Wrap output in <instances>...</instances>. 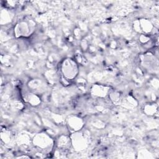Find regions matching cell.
<instances>
[{
	"instance_id": "6da1fadb",
	"label": "cell",
	"mask_w": 159,
	"mask_h": 159,
	"mask_svg": "<svg viewBox=\"0 0 159 159\" xmlns=\"http://www.w3.org/2000/svg\"><path fill=\"white\" fill-rule=\"evenodd\" d=\"M62 72L68 79H73L78 73L77 65L71 59H66L62 64Z\"/></svg>"
}]
</instances>
